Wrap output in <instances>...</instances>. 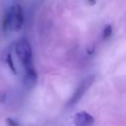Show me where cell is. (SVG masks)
I'll use <instances>...</instances> for the list:
<instances>
[{
  "label": "cell",
  "instance_id": "obj_1",
  "mask_svg": "<svg viewBox=\"0 0 126 126\" xmlns=\"http://www.w3.org/2000/svg\"><path fill=\"white\" fill-rule=\"evenodd\" d=\"M16 53L22 62L25 70H30L33 68L32 64V48L29 42L26 38H22L16 44Z\"/></svg>",
  "mask_w": 126,
  "mask_h": 126
},
{
  "label": "cell",
  "instance_id": "obj_3",
  "mask_svg": "<svg viewBox=\"0 0 126 126\" xmlns=\"http://www.w3.org/2000/svg\"><path fill=\"white\" fill-rule=\"evenodd\" d=\"M93 80H94L93 76H89V77H87L82 83H81L80 86L79 87V88L76 90L74 94L73 95L72 99H71L70 102H69V106H74L75 103H77L78 101L80 100L81 97L83 96V94L86 93V91L88 89V88L91 86Z\"/></svg>",
  "mask_w": 126,
  "mask_h": 126
},
{
  "label": "cell",
  "instance_id": "obj_7",
  "mask_svg": "<svg viewBox=\"0 0 126 126\" xmlns=\"http://www.w3.org/2000/svg\"><path fill=\"white\" fill-rule=\"evenodd\" d=\"M7 63H8L10 68L12 70V71H13L14 73L17 74V70H16L15 66H14L13 59H12V57H11V55H10V54H8V56H7Z\"/></svg>",
  "mask_w": 126,
  "mask_h": 126
},
{
  "label": "cell",
  "instance_id": "obj_5",
  "mask_svg": "<svg viewBox=\"0 0 126 126\" xmlns=\"http://www.w3.org/2000/svg\"><path fill=\"white\" fill-rule=\"evenodd\" d=\"M36 81V73H35L34 69L26 70V76H25V84L27 86L30 87L34 86Z\"/></svg>",
  "mask_w": 126,
  "mask_h": 126
},
{
  "label": "cell",
  "instance_id": "obj_4",
  "mask_svg": "<svg viewBox=\"0 0 126 126\" xmlns=\"http://www.w3.org/2000/svg\"><path fill=\"white\" fill-rule=\"evenodd\" d=\"M74 123L76 126H91L93 123V118L87 112L81 111L75 116Z\"/></svg>",
  "mask_w": 126,
  "mask_h": 126
},
{
  "label": "cell",
  "instance_id": "obj_6",
  "mask_svg": "<svg viewBox=\"0 0 126 126\" xmlns=\"http://www.w3.org/2000/svg\"><path fill=\"white\" fill-rule=\"evenodd\" d=\"M111 35H112V27L110 25V24H108V25H106L104 28V29H103L102 37L104 40H107Z\"/></svg>",
  "mask_w": 126,
  "mask_h": 126
},
{
  "label": "cell",
  "instance_id": "obj_8",
  "mask_svg": "<svg viewBox=\"0 0 126 126\" xmlns=\"http://www.w3.org/2000/svg\"><path fill=\"white\" fill-rule=\"evenodd\" d=\"M88 1H89L90 4H92V5H93L96 3V0H88Z\"/></svg>",
  "mask_w": 126,
  "mask_h": 126
},
{
  "label": "cell",
  "instance_id": "obj_2",
  "mask_svg": "<svg viewBox=\"0 0 126 126\" xmlns=\"http://www.w3.org/2000/svg\"><path fill=\"white\" fill-rule=\"evenodd\" d=\"M9 15H10V29L13 31H20L24 22V10L20 4L13 5L9 10Z\"/></svg>",
  "mask_w": 126,
  "mask_h": 126
}]
</instances>
